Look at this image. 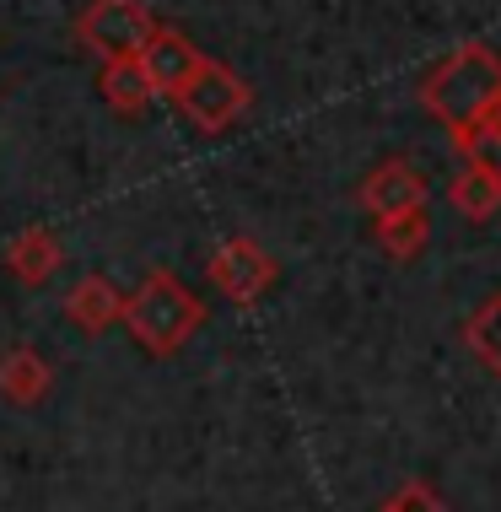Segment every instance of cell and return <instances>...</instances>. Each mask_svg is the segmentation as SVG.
<instances>
[{
	"label": "cell",
	"mask_w": 501,
	"mask_h": 512,
	"mask_svg": "<svg viewBox=\"0 0 501 512\" xmlns=\"http://www.w3.org/2000/svg\"><path fill=\"white\" fill-rule=\"evenodd\" d=\"M491 103H501V54L491 44H458L437 71L421 81V108L448 130H464Z\"/></svg>",
	"instance_id": "1"
},
{
	"label": "cell",
	"mask_w": 501,
	"mask_h": 512,
	"mask_svg": "<svg viewBox=\"0 0 501 512\" xmlns=\"http://www.w3.org/2000/svg\"><path fill=\"white\" fill-rule=\"evenodd\" d=\"M124 324L141 351L151 356H173L178 345H189V335L205 324V302L178 281L173 270H151L130 297H124Z\"/></svg>",
	"instance_id": "2"
},
{
	"label": "cell",
	"mask_w": 501,
	"mask_h": 512,
	"mask_svg": "<svg viewBox=\"0 0 501 512\" xmlns=\"http://www.w3.org/2000/svg\"><path fill=\"white\" fill-rule=\"evenodd\" d=\"M151 33H157V17L146 0H92L76 17V38L97 60H141Z\"/></svg>",
	"instance_id": "3"
},
{
	"label": "cell",
	"mask_w": 501,
	"mask_h": 512,
	"mask_svg": "<svg viewBox=\"0 0 501 512\" xmlns=\"http://www.w3.org/2000/svg\"><path fill=\"white\" fill-rule=\"evenodd\" d=\"M178 114H184L200 135H221L227 124H238L248 114V103H254V87L232 71V65L221 60H205L200 71H194V81L184 92H178Z\"/></svg>",
	"instance_id": "4"
},
{
	"label": "cell",
	"mask_w": 501,
	"mask_h": 512,
	"mask_svg": "<svg viewBox=\"0 0 501 512\" xmlns=\"http://www.w3.org/2000/svg\"><path fill=\"white\" fill-rule=\"evenodd\" d=\"M211 286L227 302H238V308H254V302L275 286V259L264 254V243L254 238H221L216 254H211Z\"/></svg>",
	"instance_id": "5"
},
{
	"label": "cell",
	"mask_w": 501,
	"mask_h": 512,
	"mask_svg": "<svg viewBox=\"0 0 501 512\" xmlns=\"http://www.w3.org/2000/svg\"><path fill=\"white\" fill-rule=\"evenodd\" d=\"M426 195H431V189H426V173L415 168L410 157H383L378 168L361 178V189H356L361 211H367L372 221L399 216V211H415V205H426Z\"/></svg>",
	"instance_id": "6"
},
{
	"label": "cell",
	"mask_w": 501,
	"mask_h": 512,
	"mask_svg": "<svg viewBox=\"0 0 501 512\" xmlns=\"http://www.w3.org/2000/svg\"><path fill=\"white\" fill-rule=\"evenodd\" d=\"M205 60H211V54H200L194 38H184L178 27H162V22H157V33H151L146 49H141V71H146L157 98H178Z\"/></svg>",
	"instance_id": "7"
},
{
	"label": "cell",
	"mask_w": 501,
	"mask_h": 512,
	"mask_svg": "<svg viewBox=\"0 0 501 512\" xmlns=\"http://www.w3.org/2000/svg\"><path fill=\"white\" fill-rule=\"evenodd\" d=\"M65 313H71L76 329H87V335H103L108 324H119L124 318V292L108 275H81L71 286V297H65Z\"/></svg>",
	"instance_id": "8"
},
{
	"label": "cell",
	"mask_w": 501,
	"mask_h": 512,
	"mask_svg": "<svg viewBox=\"0 0 501 512\" xmlns=\"http://www.w3.org/2000/svg\"><path fill=\"white\" fill-rule=\"evenodd\" d=\"M60 259H65V248L49 227H22L17 238L6 243V270L17 275L22 286H44L49 275L60 270Z\"/></svg>",
	"instance_id": "9"
},
{
	"label": "cell",
	"mask_w": 501,
	"mask_h": 512,
	"mask_svg": "<svg viewBox=\"0 0 501 512\" xmlns=\"http://www.w3.org/2000/svg\"><path fill=\"white\" fill-rule=\"evenodd\" d=\"M49 389H54V372H49V362L33 351V345L6 351V362H0V394H6L11 405H38Z\"/></svg>",
	"instance_id": "10"
},
{
	"label": "cell",
	"mask_w": 501,
	"mask_h": 512,
	"mask_svg": "<svg viewBox=\"0 0 501 512\" xmlns=\"http://www.w3.org/2000/svg\"><path fill=\"white\" fill-rule=\"evenodd\" d=\"M97 87H103V98H108V108L114 114H146L151 108V81H146V71H141V60H103V71H97Z\"/></svg>",
	"instance_id": "11"
},
{
	"label": "cell",
	"mask_w": 501,
	"mask_h": 512,
	"mask_svg": "<svg viewBox=\"0 0 501 512\" xmlns=\"http://www.w3.org/2000/svg\"><path fill=\"white\" fill-rule=\"evenodd\" d=\"M448 200H453V211L464 216V221H491V216L501 211V173L464 162V168H458V178L448 184Z\"/></svg>",
	"instance_id": "12"
},
{
	"label": "cell",
	"mask_w": 501,
	"mask_h": 512,
	"mask_svg": "<svg viewBox=\"0 0 501 512\" xmlns=\"http://www.w3.org/2000/svg\"><path fill=\"white\" fill-rule=\"evenodd\" d=\"M372 238H378V248L394 265H410V259H421L426 254V243H431V216H426V205H415V211H399V216H383L378 227H372Z\"/></svg>",
	"instance_id": "13"
},
{
	"label": "cell",
	"mask_w": 501,
	"mask_h": 512,
	"mask_svg": "<svg viewBox=\"0 0 501 512\" xmlns=\"http://www.w3.org/2000/svg\"><path fill=\"white\" fill-rule=\"evenodd\" d=\"M448 135H453V151L464 162L501 173V103H491L480 119H469L464 130H448Z\"/></svg>",
	"instance_id": "14"
},
{
	"label": "cell",
	"mask_w": 501,
	"mask_h": 512,
	"mask_svg": "<svg viewBox=\"0 0 501 512\" xmlns=\"http://www.w3.org/2000/svg\"><path fill=\"white\" fill-rule=\"evenodd\" d=\"M464 345H469V356H475L491 378H501V292L485 297L480 308L464 318Z\"/></svg>",
	"instance_id": "15"
},
{
	"label": "cell",
	"mask_w": 501,
	"mask_h": 512,
	"mask_svg": "<svg viewBox=\"0 0 501 512\" xmlns=\"http://www.w3.org/2000/svg\"><path fill=\"white\" fill-rule=\"evenodd\" d=\"M378 512H448V502H442L437 486H426V480H410V486H399Z\"/></svg>",
	"instance_id": "16"
}]
</instances>
